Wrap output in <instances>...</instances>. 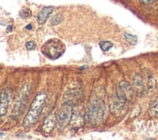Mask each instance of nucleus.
I'll use <instances>...</instances> for the list:
<instances>
[{"label": "nucleus", "mask_w": 158, "mask_h": 140, "mask_svg": "<svg viewBox=\"0 0 158 140\" xmlns=\"http://www.w3.org/2000/svg\"><path fill=\"white\" fill-rule=\"evenodd\" d=\"M105 116V105L102 99L94 98L89 102L85 114V123L88 127H97Z\"/></svg>", "instance_id": "1"}, {"label": "nucleus", "mask_w": 158, "mask_h": 140, "mask_svg": "<svg viewBox=\"0 0 158 140\" xmlns=\"http://www.w3.org/2000/svg\"><path fill=\"white\" fill-rule=\"evenodd\" d=\"M46 99H47V94L45 93H39L35 96V98H34L31 106L23 120L24 128H30L38 121L41 112H42V109L45 105Z\"/></svg>", "instance_id": "2"}, {"label": "nucleus", "mask_w": 158, "mask_h": 140, "mask_svg": "<svg viewBox=\"0 0 158 140\" xmlns=\"http://www.w3.org/2000/svg\"><path fill=\"white\" fill-rule=\"evenodd\" d=\"M65 44L57 38H52L47 41L42 46V53L46 58L54 60L60 58L65 52Z\"/></svg>", "instance_id": "3"}, {"label": "nucleus", "mask_w": 158, "mask_h": 140, "mask_svg": "<svg viewBox=\"0 0 158 140\" xmlns=\"http://www.w3.org/2000/svg\"><path fill=\"white\" fill-rule=\"evenodd\" d=\"M30 90H31V87L29 84H25V85H23V88L20 89L19 93L15 100V104H14V108L12 112V115L14 118H19L22 115L26 105L27 99H28V97H29Z\"/></svg>", "instance_id": "4"}, {"label": "nucleus", "mask_w": 158, "mask_h": 140, "mask_svg": "<svg viewBox=\"0 0 158 140\" xmlns=\"http://www.w3.org/2000/svg\"><path fill=\"white\" fill-rule=\"evenodd\" d=\"M72 112H73V103L68 100H65L63 104L61 105V107L58 110L56 115V121L60 129H63L64 127H66V125L70 122Z\"/></svg>", "instance_id": "5"}, {"label": "nucleus", "mask_w": 158, "mask_h": 140, "mask_svg": "<svg viewBox=\"0 0 158 140\" xmlns=\"http://www.w3.org/2000/svg\"><path fill=\"white\" fill-rule=\"evenodd\" d=\"M115 94L121 99L125 100L126 102L132 100L134 95V90L133 87L126 81H121L118 87H116V93Z\"/></svg>", "instance_id": "6"}, {"label": "nucleus", "mask_w": 158, "mask_h": 140, "mask_svg": "<svg viewBox=\"0 0 158 140\" xmlns=\"http://www.w3.org/2000/svg\"><path fill=\"white\" fill-rule=\"evenodd\" d=\"M85 123V117L82 116L78 107H73L72 116L70 119V124L74 129H80Z\"/></svg>", "instance_id": "7"}, {"label": "nucleus", "mask_w": 158, "mask_h": 140, "mask_svg": "<svg viewBox=\"0 0 158 140\" xmlns=\"http://www.w3.org/2000/svg\"><path fill=\"white\" fill-rule=\"evenodd\" d=\"M9 90L8 89H3L0 93V117L4 116L7 113V109H8L9 105V99H10V94H9Z\"/></svg>", "instance_id": "8"}, {"label": "nucleus", "mask_w": 158, "mask_h": 140, "mask_svg": "<svg viewBox=\"0 0 158 140\" xmlns=\"http://www.w3.org/2000/svg\"><path fill=\"white\" fill-rule=\"evenodd\" d=\"M126 101L121 99L120 97H118V95H114V98L112 100V103H111V111L112 113L114 114V115H118L120 114L121 112L123 111V109H125V106H126Z\"/></svg>", "instance_id": "9"}, {"label": "nucleus", "mask_w": 158, "mask_h": 140, "mask_svg": "<svg viewBox=\"0 0 158 140\" xmlns=\"http://www.w3.org/2000/svg\"><path fill=\"white\" fill-rule=\"evenodd\" d=\"M56 117L53 114H51L48 117H46L42 127L43 131L46 132V133H50L51 131H52L54 127H56Z\"/></svg>", "instance_id": "10"}, {"label": "nucleus", "mask_w": 158, "mask_h": 140, "mask_svg": "<svg viewBox=\"0 0 158 140\" xmlns=\"http://www.w3.org/2000/svg\"><path fill=\"white\" fill-rule=\"evenodd\" d=\"M133 90H135V93L137 94V95L142 96L146 92V86L145 83H143V78L140 75H137L134 79V88Z\"/></svg>", "instance_id": "11"}, {"label": "nucleus", "mask_w": 158, "mask_h": 140, "mask_svg": "<svg viewBox=\"0 0 158 140\" xmlns=\"http://www.w3.org/2000/svg\"><path fill=\"white\" fill-rule=\"evenodd\" d=\"M53 12L52 7H45L42 10L40 11V13L37 16V22L40 24H43L46 23V20L49 19V17L52 15V13Z\"/></svg>", "instance_id": "12"}, {"label": "nucleus", "mask_w": 158, "mask_h": 140, "mask_svg": "<svg viewBox=\"0 0 158 140\" xmlns=\"http://www.w3.org/2000/svg\"><path fill=\"white\" fill-rule=\"evenodd\" d=\"M124 39L131 45H135V44H137V42H138V37H137L136 35H133L128 32L124 33Z\"/></svg>", "instance_id": "13"}, {"label": "nucleus", "mask_w": 158, "mask_h": 140, "mask_svg": "<svg viewBox=\"0 0 158 140\" xmlns=\"http://www.w3.org/2000/svg\"><path fill=\"white\" fill-rule=\"evenodd\" d=\"M148 113L152 117H158V100H156L152 105V107L149 108Z\"/></svg>", "instance_id": "14"}, {"label": "nucleus", "mask_w": 158, "mask_h": 140, "mask_svg": "<svg viewBox=\"0 0 158 140\" xmlns=\"http://www.w3.org/2000/svg\"><path fill=\"white\" fill-rule=\"evenodd\" d=\"M99 46L102 49V51L108 52L109 50H111V49H112L113 43H112V42H110V41H102V42H100Z\"/></svg>", "instance_id": "15"}, {"label": "nucleus", "mask_w": 158, "mask_h": 140, "mask_svg": "<svg viewBox=\"0 0 158 140\" xmlns=\"http://www.w3.org/2000/svg\"><path fill=\"white\" fill-rule=\"evenodd\" d=\"M155 84H156V81L155 79L153 78L152 76H149L148 78V83H147V90H148V92H150V90H152L155 87Z\"/></svg>", "instance_id": "16"}, {"label": "nucleus", "mask_w": 158, "mask_h": 140, "mask_svg": "<svg viewBox=\"0 0 158 140\" xmlns=\"http://www.w3.org/2000/svg\"><path fill=\"white\" fill-rule=\"evenodd\" d=\"M63 20V18L62 16H60V15H56V16H53L52 19H51V25H57L58 24H60L61 22Z\"/></svg>", "instance_id": "17"}, {"label": "nucleus", "mask_w": 158, "mask_h": 140, "mask_svg": "<svg viewBox=\"0 0 158 140\" xmlns=\"http://www.w3.org/2000/svg\"><path fill=\"white\" fill-rule=\"evenodd\" d=\"M19 16L20 18H23V19H27V18H29L31 16V11L29 9H23L19 12Z\"/></svg>", "instance_id": "18"}, {"label": "nucleus", "mask_w": 158, "mask_h": 140, "mask_svg": "<svg viewBox=\"0 0 158 140\" xmlns=\"http://www.w3.org/2000/svg\"><path fill=\"white\" fill-rule=\"evenodd\" d=\"M25 47H26L27 50H34V49L36 48V44H35V42L29 41V42H27V43L25 44Z\"/></svg>", "instance_id": "19"}, {"label": "nucleus", "mask_w": 158, "mask_h": 140, "mask_svg": "<svg viewBox=\"0 0 158 140\" xmlns=\"http://www.w3.org/2000/svg\"><path fill=\"white\" fill-rule=\"evenodd\" d=\"M157 0H140V2L143 3V4H146V5H148V4H152V3H154Z\"/></svg>", "instance_id": "20"}, {"label": "nucleus", "mask_w": 158, "mask_h": 140, "mask_svg": "<svg viewBox=\"0 0 158 140\" xmlns=\"http://www.w3.org/2000/svg\"><path fill=\"white\" fill-rule=\"evenodd\" d=\"M31 27H32L31 25H27V26H26V28H27V29H31Z\"/></svg>", "instance_id": "21"}, {"label": "nucleus", "mask_w": 158, "mask_h": 140, "mask_svg": "<svg viewBox=\"0 0 158 140\" xmlns=\"http://www.w3.org/2000/svg\"><path fill=\"white\" fill-rule=\"evenodd\" d=\"M1 135H3V134H2V133H0V136H1Z\"/></svg>", "instance_id": "22"}, {"label": "nucleus", "mask_w": 158, "mask_h": 140, "mask_svg": "<svg viewBox=\"0 0 158 140\" xmlns=\"http://www.w3.org/2000/svg\"><path fill=\"white\" fill-rule=\"evenodd\" d=\"M157 41H158V37H157Z\"/></svg>", "instance_id": "23"}]
</instances>
